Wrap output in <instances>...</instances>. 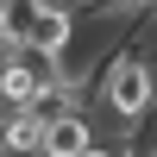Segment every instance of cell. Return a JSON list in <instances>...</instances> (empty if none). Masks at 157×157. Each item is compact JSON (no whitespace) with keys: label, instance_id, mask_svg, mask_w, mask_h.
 Returning <instances> with one entry per match:
<instances>
[{"label":"cell","instance_id":"1","mask_svg":"<svg viewBox=\"0 0 157 157\" xmlns=\"http://www.w3.org/2000/svg\"><path fill=\"white\" fill-rule=\"evenodd\" d=\"M101 94H107L113 120H120L126 132H138V120H151V113H157V63L138 57V50H120V57L107 63Z\"/></svg>","mask_w":157,"mask_h":157},{"label":"cell","instance_id":"2","mask_svg":"<svg viewBox=\"0 0 157 157\" xmlns=\"http://www.w3.org/2000/svg\"><path fill=\"white\" fill-rule=\"evenodd\" d=\"M13 50H44V57H69L75 44V13L63 0H6Z\"/></svg>","mask_w":157,"mask_h":157},{"label":"cell","instance_id":"4","mask_svg":"<svg viewBox=\"0 0 157 157\" xmlns=\"http://www.w3.org/2000/svg\"><path fill=\"white\" fill-rule=\"evenodd\" d=\"M0 157H44V120L6 113V126H0Z\"/></svg>","mask_w":157,"mask_h":157},{"label":"cell","instance_id":"6","mask_svg":"<svg viewBox=\"0 0 157 157\" xmlns=\"http://www.w3.org/2000/svg\"><path fill=\"white\" fill-rule=\"evenodd\" d=\"M82 157H120V151H113V145H101V138H94V145H88Z\"/></svg>","mask_w":157,"mask_h":157},{"label":"cell","instance_id":"5","mask_svg":"<svg viewBox=\"0 0 157 157\" xmlns=\"http://www.w3.org/2000/svg\"><path fill=\"white\" fill-rule=\"evenodd\" d=\"M0 50H13V25H6V0H0Z\"/></svg>","mask_w":157,"mask_h":157},{"label":"cell","instance_id":"3","mask_svg":"<svg viewBox=\"0 0 157 157\" xmlns=\"http://www.w3.org/2000/svg\"><path fill=\"white\" fill-rule=\"evenodd\" d=\"M94 145V126H88V113H63V120L44 126V157H82Z\"/></svg>","mask_w":157,"mask_h":157}]
</instances>
